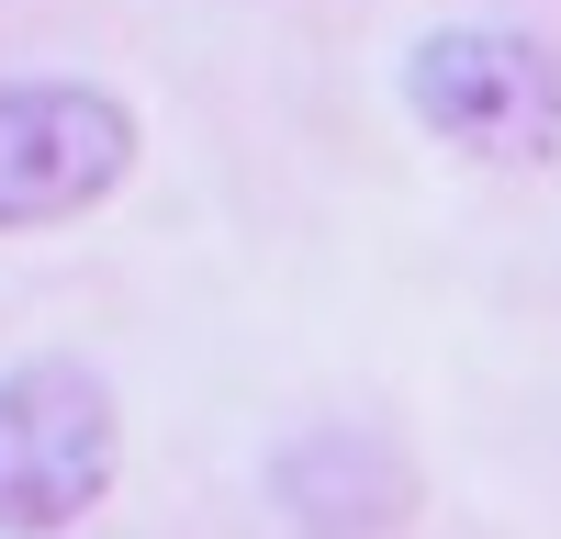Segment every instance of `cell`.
<instances>
[{"label":"cell","mask_w":561,"mask_h":539,"mask_svg":"<svg viewBox=\"0 0 561 539\" xmlns=\"http://www.w3.org/2000/svg\"><path fill=\"white\" fill-rule=\"evenodd\" d=\"M404 102L483 169H550L561 158V57L517 23H438L404 57Z\"/></svg>","instance_id":"6da1fadb"},{"label":"cell","mask_w":561,"mask_h":539,"mask_svg":"<svg viewBox=\"0 0 561 539\" xmlns=\"http://www.w3.org/2000/svg\"><path fill=\"white\" fill-rule=\"evenodd\" d=\"M113 382L90 359H23L0 371V539H57L113 494Z\"/></svg>","instance_id":"7a4b0ae2"},{"label":"cell","mask_w":561,"mask_h":539,"mask_svg":"<svg viewBox=\"0 0 561 539\" xmlns=\"http://www.w3.org/2000/svg\"><path fill=\"white\" fill-rule=\"evenodd\" d=\"M135 169V113L90 79H0V237L68 225Z\"/></svg>","instance_id":"3957f363"}]
</instances>
